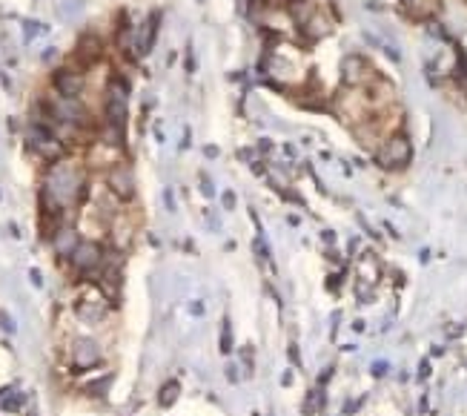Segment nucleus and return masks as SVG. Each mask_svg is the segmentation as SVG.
I'll list each match as a JSON object with an SVG mask.
<instances>
[{
    "instance_id": "obj_1",
    "label": "nucleus",
    "mask_w": 467,
    "mask_h": 416,
    "mask_svg": "<svg viewBox=\"0 0 467 416\" xmlns=\"http://www.w3.org/2000/svg\"><path fill=\"white\" fill-rule=\"evenodd\" d=\"M87 195V175L75 161H54L43 178L40 187V207L43 216L61 218L64 210L75 207Z\"/></svg>"
},
{
    "instance_id": "obj_2",
    "label": "nucleus",
    "mask_w": 467,
    "mask_h": 416,
    "mask_svg": "<svg viewBox=\"0 0 467 416\" xmlns=\"http://www.w3.org/2000/svg\"><path fill=\"white\" fill-rule=\"evenodd\" d=\"M126 98H129V84L124 77H112L106 84V101H103V118L109 129H118V133L126 129V115H129Z\"/></svg>"
},
{
    "instance_id": "obj_3",
    "label": "nucleus",
    "mask_w": 467,
    "mask_h": 416,
    "mask_svg": "<svg viewBox=\"0 0 467 416\" xmlns=\"http://www.w3.org/2000/svg\"><path fill=\"white\" fill-rule=\"evenodd\" d=\"M26 144H29V149H35L40 158H49V161L58 158L61 149H64L58 133H54V129L49 124H43V121H35L29 126V133H26Z\"/></svg>"
},
{
    "instance_id": "obj_4",
    "label": "nucleus",
    "mask_w": 467,
    "mask_h": 416,
    "mask_svg": "<svg viewBox=\"0 0 467 416\" xmlns=\"http://www.w3.org/2000/svg\"><path fill=\"white\" fill-rule=\"evenodd\" d=\"M106 190L118 201H129L135 195V172L126 161H115L106 170Z\"/></svg>"
},
{
    "instance_id": "obj_5",
    "label": "nucleus",
    "mask_w": 467,
    "mask_h": 416,
    "mask_svg": "<svg viewBox=\"0 0 467 416\" xmlns=\"http://www.w3.org/2000/svg\"><path fill=\"white\" fill-rule=\"evenodd\" d=\"M103 258H106V255H103L101 244L84 239V242L75 247V253L69 255V265H72V270H75L77 276H87V273H95V270L103 265Z\"/></svg>"
},
{
    "instance_id": "obj_6",
    "label": "nucleus",
    "mask_w": 467,
    "mask_h": 416,
    "mask_svg": "<svg viewBox=\"0 0 467 416\" xmlns=\"http://www.w3.org/2000/svg\"><path fill=\"white\" fill-rule=\"evenodd\" d=\"M376 158H378L381 167H404V164L410 161V141H407L404 135L387 138V141L378 147Z\"/></svg>"
},
{
    "instance_id": "obj_7",
    "label": "nucleus",
    "mask_w": 467,
    "mask_h": 416,
    "mask_svg": "<svg viewBox=\"0 0 467 416\" xmlns=\"http://www.w3.org/2000/svg\"><path fill=\"white\" fill-rule=\"evenodd\" d=\"M69 359H72V365L77 371H89V368H95L101 362V348H98L95 339H75Z\"/></svg>"
},
{
    "instance_id": "obj_8",
    "label": "nucleus",
    "mask_w": 467,
    "mask_h": 416,
    "mask_svg": "<svg viewBox=\"0 0 467 416\" xmlns=\"http://www.w3.org/2000/svg\"><path fill=\"white\" fill-rule=\"evenodd\" d=\"M52 84L61 98H80V92H84V75L75 69H58L52 77Z\"/></svg>"
},
{
    "instance_id": "obj_9",
    "label": "nucleus",
    "mask_w": 467,
    "mask_h": 416,
    "mask_svg": "<svg viewBox=\"0 0 467 416\" xmlns=\"http://www.w3.org/2000/svg\"><path fill=\"white\" fill-rule=\"evenodd\" d=\"M367 72H370V66H367L364 58H359V55H347V58L341 61V77H344V84H350V87L362 84L364 77H367Z\"/></svg>"
},
{
    "instance_id": "obj_10",
    "label": "nucleus",
    "mask_w": 467,
    "mask_h": 416,
    "mask_svg": "<svg viewBox=\"0 0 467 416\" xmlns=\"http://www.w3.org/2000/svg\"><path fill=\"white\" fill-rule=\"evenodd\" d=\"M77 244H80V239H77V232H75L72 227H58V230H54L52 247H54V253H58V255L69 258V255L75 253V247H77Z\"/></svg>"
},
{
    "instance_id": "obj_11",
    "label": "nucleus",
    "mask_w": 467,
    "mask_h": 416,
    "mask_svg": "<svg viewBox=\"0 0 467 416\" xmlns=\"http://www.w3.org/2000/svg\"><path fill=\"white\" fill-rule=\"evenodd\" d=\"M287 12H290V20H292V23L307 26V23H310V17H313L318 9H316L313 0H292V3L287 6Z\"/></svg>"
},
{
    "instance_id": "obj_12",
    "label": "nucleus",
    "mask_w": 467,
    "mask_h": 416,
    "mask_svg": "<svg viewBox=\"0 0 467 416\" xmlns=\"http://www.w3.org/2000/svg\"><path fill=\"white\" fill-rule=\"evenodd\" d=\"M101 49H103L101 38H95V35H84V38H80V43H77V58L84 61V64H92V61L101 58Z\"/></svg>"
},
{
    "instance_id": "obj_13",
    "label": "nucleus",
    "mask_w": 467,
    "mask_h": 416,
    "mask_svg": "<svg viewBox=\"0 0 467 416\" xmlns=\"http://www.w3.org/2000/svg\"><path fill=\"white\" fill-rule=\"evenodd\" d=\"M304 32H307V38L310 40H318V38H324V35H329V20L324 17V15H313L310 17V23L304 26Z\"/></svg>"
},
{
    "instance_id": "obj_14",
    "label": "nucleus",
    "mask_w": 467,
    "mask_h": 416,
    "mask_svg": "<svg viewBox=\"0 0 467 416\" xmlns=\"http://www.w3.org/2000/svg\"><path fill=\"white\" fill-rule=\"evenodd\" d=\"M221 350L227 353V350H232V327H230V322H224V336H221Z\"/></svg>"
},
{
    "instance_id": "obj_15",
    "label": "nucleus",
    "mask_w": 467,
    "mask_h": 416,
    "mask_svg": "<svg viewBox=\"0 0 467 416\" xmlns=\"http://www.w3.org/2000/svg\"><path fill=\"white\" fill-rule=\"evenodd\" d=\"M178 396V385H167L163 387V396H161V405H170L172 399Z\"/></svg>"
},
{
    "instance_id": "obj_16",
    "label": "nucleus",
    "mask_w": 467,
    "mask_h": 416,
    "mask_svg": "<svg viewBox=\"0 0 467 416\" xmlns=\"http://www.w3.org/2000/svg\"><path fill=\"white\" fill-rule=\"evenodd\" d=\"M224 207H227V210H232V207H235V195H232L230 190L224 193Z\"/></svg>"
},
{
    "instance_id": "obj_17",
    "label": "nucleus",
    "mask_w": 467,
    "mask_h": 416,
    "mask_svg": "<svg viewBox=\"0 0 467 416\" xmlns=\"http://www.w3.org/2000/svg\"><path fill=\"white\" fill-rule=\"evenodd\" d=\"M384 371H387V365H384V362H376V365H373V373H376V376H381Z\"/></svg>"
}]
</instances>
